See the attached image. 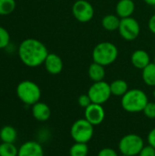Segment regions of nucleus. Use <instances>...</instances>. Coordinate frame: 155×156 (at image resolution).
<instances>
[{
	"label": "nucleus",
	"instance_id": "4",
	"mask_svg": "<svg viewBox=\"0 0 155 156\" xmlns=\"http://www.w3.org/2000/svg\"><path fill=\"white\" fill-rule=\"evenodd\" d=\"M118 57L117 47L111 42L99 43L93 49V61L102 66H108L113 63Z\"/></svg>",
	"mask_w": 155,
	"mask_h": 156
},
{
	"label": "nucleus",
	"instance_id": "23",
	"mask_svg": "<svg viewBox=\"0 0 155 156\" xmlns=\"http://www.w3.org/2000/svg\"><path fill=\"white\" fill-rule=\"evenodd\" d=\"M16 9L15 0H0V16H7Z\"/></svg>",
	"mask_w": 155,
	"mask_h": 156
},
{
	"label": "nucleus",
	"instance_id": "6",
	"mask_svg": "<svg viewBox=\"0 0 155 156\" xmlns=\"http://www.w3.org/2000/svg\"><path fill=\"white\" fill-rule=\"evenodd\" d=\"M144 147L143 138L138 134H127L122 137L119 143V150L122 154L128 156L139 155L142 149Z\"/></svg>",
	"mask_w": 155,
	"mask_h": 156
},
{
	"label": "nucleus",
	"instance_id": "24",
	"mask_svg": "<svg viewBox=\"0 0 155 156\" xmlns=\"http://www.w3.org/2000/svg\"><path fill=\"white\" fill-rule=\"evenodd\" d=\"M9 42H10V35L8 31L5 27H0V49L7 47Z\"/></svg>",
	"mask_w": 155,
	"mask_h": 156
},
{
	"label": "nucleus",
	"instance_id": "17",
	"mask_svg": "<svg viewBox=\"0 0 155 156\" xmlns=\"http://www.w3.org/2000/svg\"><path fill=\"white\" fill-rule=\"evenodd\" d=\"M89 77L94 82L103 80V79L105 77L104 66L98 64L96 62H93L89 68Z\"/></svg>",
	"mask_w": 155,
	"mask_h": 156
},
{
	"label": "nucleus",
	"instance_id": "14",
	"mask_svg": "<svg viewBox=\"0 0 155 156\" xmlns=\"http://www.w3.org/2000/svg\"><path fill=\"white\" fill-rule=\"evenodd\" d=\"M132 63L136 69H143L151 63L150 56L145 50L143 49L135 50L132 55Z\"/></svg>",
	"mask_w": 155,
	"mask_h": 156
},
{
	"label": "nucleus",
	"instance_id": "31",
	"mask_svg": "<svg viewBox=\"0 0 155 156\" xmlns=\"http://www.w3.org/2000/svg\"><path fill=\"white\" fill-rule=\"evenodd\" d=\"M144 1L150 5H155V0H144Z\"/></svg>",
	"mask_w": 155,
	"mask_h": 156
},
{
	"label": "nucleus",
	"instance_id": "19",
	"mask_svg": "<svg viewBox=\"0 0 155 156\" xmlns=\"http://www.w3.org/2000/svg\"><path fill=\"white\" fill-rule=\"evenodd\" d=\"M111 94L115 96H123L129 90H128V84L123 80H116L112 81L111 84Z\"/></svg>",
	"mask_w": 155,
	"mask_h": 156
},
{
	"label": "nucleus",
	"instance_id": "33",
	"mask_svg": "<svg viewBox=\"0 0 155 156\" xmlns=\"http://www.w3.org/2000/svg\"><path fill=\"white\" fill-rule=\"evenodd\" d=\"M153 95H154V96H155V91H154V92H153Z\"/></svg>",
	"mask_w": 155,
	"mask_h": 156
},
{
	"label": "nucleus",
	"instance_id": "30",
	"mask_svg": "<svg viewBox=\"0 0 155 156\" xmlns=\"http://www.w3.org/2000/svg\"><path fill=\"white\" fill-rule=\"evenodd\" d=\"M149 28L151 32L155 34V15H153L149 20Z\"/></svg>",
	"mask_w": 155,
	"mask_h": 156
},
{
	"label": "nucleus",
	"instance_id": "34",
	"mask_svg": "<svg viewBox=\"0 0 155 156\" xmlns=\"http://www.w3.org/2000/svg\"><path fill=\"white\" fill-rule=\"evenodd\" d=\"M154 63H155V58H154Z\"/></svg>",
	"mask_w": 155,
	"mask_h": 156
},
{
	"label": "nucleus",
	"instance_id": "16",
	"mask_svg": "<svg viewBox=\"0 0 155 156\" xmlns=\"http://www.w3.org/2000/svg\"><path fill=\"white\" fill-rule=\"evenodd\" d=\"M17 138L16 130L11 125L3 126L0 129V141L1 143H12L14 144Z\"/></svg>",
	"mask_w": 155,
	"mask_h": 156
},
{
	"label": "nucleus",
	"instance_id": "12",
	"mask_svg": "<svg viewBox=\"0 0 155 156\" xmlns=\"http://www.w3.org/2000/svg\"><path fill=\"white\" fill-rule=\"evenodd\" d=\"M44 64H45V68H46L47 71L52 75H58L63 69L62 59L57 54H53V53L49 54L48 53Z\"/></svg>",
	"mask_w": 155,
	"mask_h": 156
},
{
	"label": "nucleus",
	"instance_id": "10",
	"mask_svg": "<svg viewBox=\"0 0 155 156\" xmlns=\"http://www.w3.org/2000/svg\"><path fill=\"white\" fill-rule=\"evenodd\" d=\"M105 118V111L100 104L91 103L85 109V119L93 126L100 124Z\"/></svg>",
	"mask_w": 155,
	"mask_h": 156
},
{
	"label": "nucleus",
	"instance_id": "3",
	"mask_svg": "<svg viewBox=\"0 0 155 156\" xmlns=\"http://www.w3.org/2000/svg\"><path fill=\"white\" fill-rule=\"evenodd\" d=\"M18 99L26 105H34L41 98V90L38 85L31 80H23L16 87Z\"/></svg>",
	"mask_w": 155,
	"mask_h": 156
},
{
	"label": "nucleus",
	"instance_id": "1",
	"mask_svg": "<svg viewBox=\"0 0 155 156\" xmlns=\"http://www.w3.org/2000/svg\"><path fill=\"white\" fill-rule=\"evenodd\" d=\"M48 55V48L39 40L26 38L21 42L18 48V56L23 64L30 68H36L43 64Z\"/></svg>",
	"mask_w": 155,
	"mask_h": 156
},
{
	"label": "nucleus",
	"instance_id": "27",
	"mask_svg": "<svg viewBox=\"0 0 155 156\" xmlns=\"http://www.w3.org/2000/svg\"><path fill=\"white\" fill-rule=\"evenodd\" d=\"M139 156H155V148L151 145L144 146L140 152Z\"/></svg>",
	"mask_w": 155,
	"mask_h": 156
},
{
	"label": "nucleus",
	"instance_id": "35",
	"mask_svg": "<svg viewBox=\"0 0 155 156\" xmlns=\"http://www.w3.org/2000/svg\"><path fill=\"white\" fill-rule=\"evenodd\" d=\"M0 144H1V141H0Z\"/></svg>",
	"mask_w": 155,
	"mask_h": 156
},
{
	"label": "nucleus",
	"instance_id": "26",
	"mask_svg": "<svg viewBox=\"0 0 155 156\" xmlns=\"http://www.w3.org/2000/svg\"><path fill=\"white\" fill-rule=\"evenodd\" d=\"M78 103H79V105L81 108L86 109V108H87L89 105H90L92 102H91V100H90V98L89 97L88 94H82V95H80V96L79 97V99H78Z\"/></svg>",
	"mask_w": 155,
	"mask_h": 156
},
{
	"label": "nucleus",
	"instance_id": "20",
	"mask_svg": "<svg viewBox=\"0 0 155 156\" xmlns=\"http://www.w3.org/2000/svg\"><path fill=\"white\" fill-rule=\"evenodd\" d=\"M143 80L145 84L151 87L155 86V63H150L143 69Z\"/></svg>",
	"mask_w": 155,
	"mask_h": 156
},
{
	"label": "nucleus",
	"instance_id": "8",
	"mask_svg": "<svg viewBox=\"0 0 155 156\" xmlns=\"http://www.w3.org/2000/svg\"><path fill=\"white\" fill-rule=\"evenodd\" d=\"M119 31L121 36L126 40H134L138 37L141 27L138 21L132 17H125L121 19Z\"/></svg>",
	"mask_w": 155,
	"mask_h": 156
},
{
	"label": "nucleus",
	"instance_id": "29",
	"mask_svg": "<svg viewBox=\"0 0 155 156\" xmlns=\"http://www.w3.org/2000/svg\"><path fill=\"white\" fill-rule=\"evenodd\" d=\"M148 143H149V145L155 148V128L153 129L148 134Z\"/></svg>",
	"mask_w": 155,
	"mask_h": 156
},
{
	"label": "nucleus",
	"instance_id": "7",
	"mask_svg": "<svg viewBox=\"0 0 155 156\" xmlns=\"http://www.w3.org/2000/svg\"><path fill=\"white\" fill-rule=\"evenodd\" d=\"M88 95L90 98L92 103L102 105L111 98V86L109 83L103 80L94 82V84H92L89 89Z\"/></svg>",
	"mask_w": 155,
	"mask_h": 156
},
{
	"label": "nucleus",
	"instance_id": "25",
	"mask_svg": "<svg viewBox=\"0 0 155 156\" xmlns=\"http://www.w3.org/2000/svg\"><path fill=\"white\" fill-rule=\"evenodd\" d=\"M143 112L146 117L155 119V102H148Z\"/></svg>",
	"mask_w": 155,
	"mask_h": 156
},
{
	"label": "nucleus",
	"instance_id": "32",
	"mask_svg": "<svg viewBox=\"0 0 155 156\" xmlns=\"http://www.w3.org/2000/svg\"><path fill=\"white\" fill-rule=\"evenodd\" d=\"M122 156H128V155H125V154H122Z\"/></svg>",
	"mask_w": 155,
	"mask_h": 156
},
{
	"label": "nucleus",
	"instance_id": "15",
	"mask_svg": "<svg viewBox=\"0 0 155 156\" xmlns=\"http://www.w3.org/2000/svg\"><path fill=\"white\" fill-rule=\"evenodd\" d=\"M135 5L132 0H120L116 5V13L122 18L130 17L134 12Z\"/></svg>",
	"mask_w": 155,
	"mask_h": 156
},
{
	"label": "nucleus",
	"instance_id": "18",
	"mask_svg": "<svg viewBox=\"0 0 155 156\" xmlns=\"http://www.w3.org/2000/svg\"><path fill=\"white\" fill-rule=\"evenodd\" d=\"M121 20L118 16L115 15H107L102 18L101 24L102 27L108 31H115L119 29Z\"/></svg>",
	"mask_w": 155,
	"mask_h": 156
},
{
	"label": "nucleus",
	"instance_id": "5",
	"mask_svg": "<svg viewBox=\"0 0 155 156\" xmlns=\"http://www.w3.org/2000/svg\"><path fill=\"white\" fill-rule=\"evenodd\" d=\"M94 133L93 125L86 119H79L76 121L70 128L71 138L76 143L88 144Z\"/></svg>",
	"mask_w": 155,
	"mask_h": 156
},
{
	"label": "nucleus",
	"instance_id": "9",
	"mask_svg": "<svg viewBox=\"0 0 155 156\" xmlns=\"http://www.w3.org/2000/svg\"><path fill=\"white\" fill-rule=\"evenodd\" d=\"M72 14L78 21L86 23L92 19L94 8L86 0H77L72 6Z\"/></svg>",
	"mask_w": 155,
	"mask_h": 156
},
{
	"label": "nucleus",
	"instance_id": "28",
	"mask_svg": "<svg viewBox=\"0 0 155 156\" xmlns=\"http://www.w3.org/2000/svg\"><path fill=\"white\" fill-rule=\"evenodd\" d=\"M98 156H118V154L112 148H103L99 152Z\"/></svg>",
	"mask_w": 155,
	"mask_h": 156
},
{
	"label": "nucleus",
	"instance_id": "2",
	"mask_svg": "<svg viewBox=\"0 0 155 156\" xmlns=\"http://www.w3.org/2000/svg\"><path fill=\"white\" fill-rule=\"evenodd\" d=\"M148 102L147 95L138 89L128 90L122 98V107L132 113L143 112Z\"/></svg>",
	"mask_w": 155,
	"mask_h": 156
},
{
	"label": "nucleus",
	"instance_id": "21",
	"mask_svg": "<svg viewBox=\"0 0 155 156\" xmlns=\"http://www.w3.org/2000/svg\"><path fill=\"white\" fill-rule=\"evenodd\" d=\"M89 154V146L87 144L76 143L69 149L70 156H88Z\"/></svg>",
	"mask_w": 155,
	"mask_h": 156
},
{
	"label": "nucleus",
	"instance_id": "22",
	"mask_svg": "<svg viewBox=\"0 0 155 156\" xmlns=\"http://www.w3.org/2000/svg\"><path fill=\"white\" fill-rule=\"evenodd\" d=\"M18 148L12 143L0 144V156H17Z\"/></svg>",
	"mask_w": 155,
	"mask_h": 156
},
{
	"label": "nucleus",
	"instance_id": "13",
	"mask_svg": "<svg viewBox=\"0 0 155 156\" xmlns=\"http://www.w3.org/2000/svg\"><path fill=\"white\" fill-rule=\"evenodd\" d=\"M33 117L38 122H46L51 116V111L48 104L44 102H37L32 105Z\"/></svg>",
	"mask_w": 155,
	"mask_h": 156
},
{
	"label": "nucleus",
	"instance_id": "11",
	"mask_svg": "<svg viewBox=\"0 0 155 156\" xmlns=\"http://www.w3.org/2000/svg\"><path fill=\"white\" fill-rule=\"evenodd\" d=\"M17 156H44V150L39 143L27 141L18 148Z\"/></svg>",
	"mask_w": 155,
	"mask_h": 156
}]
</instances>
